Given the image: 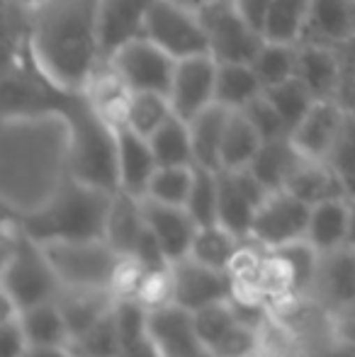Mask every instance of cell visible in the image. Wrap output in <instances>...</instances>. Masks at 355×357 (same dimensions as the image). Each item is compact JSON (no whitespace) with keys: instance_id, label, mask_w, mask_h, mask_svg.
<instances>
[{"instance_id":"6da1fadb","label":"cell","mask_w":355,"mask_h":357,"mask_svg":"<svg viewBox=\"0 0 355 357\" xmlns=\"http://www.w3.org/2000/svg\"><path fill=\"white\" fill-rule=\"evenodd\" d=\"M100 0H42L29 8V49L54 80L88 88L105 66Z\"/></svg>"},{"instance_id":"7a4b0ae2","label":"cell","mask_w":355,"mask_h":357,"mask_svg":"<svg viewBox=\"0 0 355 357\" xmlns=\"http://www.w3.org/2000/svg\"><path fill=\"white\" fill-rule=\"evenodd\" d=\"M114 192L95 188L83 180L68 175L59 190L29 214H8L17 226L39 243H56V241H88L105 238L107 214L112 207Z\"/></svg>"},{"instance_id":"3957f363","label":"cell","mask_w":355,"mask_h":357,"mask_svg":"<svg viewBox=\"0 0 355 357\" xmlns=\"http://www.w3.org/2000/svg\"><path fill=\"white\" fill-rule=\"evenodd\" d=\"M61 282L39 241L27 236L13 216L3 214V260H0V299L3 314L13 316L42 301L59 299Z\"/></svg>"},{"instance_id":"277c9868","label":"cell","mask_w":355,"mask_h":357,"mask_svg":"<svg viewBox=\"0 0 355 357\" xmlns=\"http://www.w3.org/2000/svg\"><path fill=\"white\" fill-rule=\"evenodd\" d=\"M54 273L63 289L71 291H114L127 270L129 258L105 238L56 241L44 243ZM61 289V291H63Z\"/></svg>"},{"instance_id":"5b68a950","label":"cell","mask_w":355,"mask_h":357,"mask_svg":"<svg viewBox=\"0 0 355 357\" xmlns=\"http://www.w3.org/2000/svg\"><path fill=\"white\" fill-rule=\"evenodd\" d=\"M207 34L209 56L219 63H251L263 44V34L234 0H207L197 10Z\"/></svg>"},{"instance_id":"8992f818","label":"cell","mask_w":355,"mask_h":357,"mask_svg":"<svg viewBox=\"0 0 355 357\" xmlns=\"http://www.w3.org/2000/svg\"><path fill=\"white\" fill-rule=\"evenodd\" d=\"M144 37L151 39L166 54H171L176 61L209 54L207 34H204L199 13L195 8L176 3V0H153L146 27H144Z\"/></svg>"},{"instance_id":"52a82bcc","label":"cell","mask_w":355,"mask_h":357,"mask_svg":"<svg viewBox=\"0 0 355 357\" xmlns=\"http://www.w3.org/2000/svg\"><path fill=\"white\" fill-rule=\"evenodd\" d=\"M105 63L129 93L168 95L178 61L161 47H156L151 39L139 37L119 47L112 56L105 59Z\"/></svg>"},{"instance_id":"ba28073f","label":"cell","mask_w":355,"mask_h":357,"mask_svg":"<svg viewBox=\"0 0 355 357\" xmlns=\"http://www.w3.org/2000/svg\"><path fill=\"white\" fill-rule=\"evenodd\" d=\"M309 214H312V204L294 197L287 190H275L263 199V204L253 216L248 241L268 250L299 243L307 238Z\"/></svg>"},{"instance_id":"9c48e42d","label":"cell","mask_w":355,"mask_h":357,"mask_svg":"<svg viewBox=\"0 0 355 357\" xmlns=\"http://www.w3.org/2000/svg\"><path fill=\"white\" fill-rule=\"evenodd\" d=\"M236 296V280L232 270H217L195 258L171 263V301L188 311L232 301Z\"/></svg>"},{"instance_id":"30bf717a","label":"cell","mask_w":355,"mask_h":357,"mask_svg":"<svg viewBox=\"0 0 355 357\" xmlns=\"http://www.w3.org/2000/svg\"><path fill=\"white\" fill-rule=\"evenodd\" d=\"M270 195V190L248 168L219 170V204L217 224L239 236L241 241L251 238L253 216Z\"/></svg>"},{"instance_id":"8fae6325","label":"cell","mask_w":355,"mask_h":357,"mask_svg":"<svg viewBox=\"0 0 355 357\" xmlns=\"http://www.w3.org/2000/svg\"><path fill=\"white\" fill-rule=\"evenodd\" d=\"M214 85H217V61L209 54L180 59L168 88L173 112L185 122L197 117L202 109L214 105Z\"/></svg>"},{"instance_id":"7c38bea8","label":"cell","mask_w":355,"mask_h":357,"mask_svg":"<svg viewBox=\"0 0 355 357\" xmlns=\"http://www.w3.org/2000/svg\"><path fill=\"white\" fill-rule=\"evenodd\" d=\"M146 331L161 357H195L204 350L195 328L192 311L166 301L149 309Z\"/></svg>"},{"instance_id":"4fadbf2b","label":"cell","mask_w":355,"mask_h":357,"mask_svg":"<svg viewBox=\"0 0 355 357\" xmlns=\"http://www.w3.org/2000/svg\"><path fill=\"white\" fill-rule=\"evenodd\" d=\"M309 296L328 314L355 306V250L341 248L319 258L317 278Z\"/></svg>"},{"instance_id":"5bb4252c","label":"cell","mask_w":355,"mask_h":357,"mask_svg":"<svg viewBox=\"0 0 355 357\" xmlns=\"http://www.w3.org/2000/svg\"><path fill=\"white\" fill-rule=\"evenodd\" d=\"M346 112L336 105V100H314L297 127L289 132L294 149L312 160H326L341 134Z\"/></svg>"},{"instance_id":"9a60e30c","label":"cell","mask_w":355,"mask_h":357,"mask_svg":"<svg viewBox=\"0 0 355 357\" xmlns=\"http://www.w3.org/2000/svg\"><path fill=\"white\" fill-rule=\"evenodd\" d=\"M114 137H117V178L119 190L134 197H146L149 183L158 168V160L146 137L134 132L122 122H114Z\"/></svg>"},{"instance_id":"2e32d148","label":"cell","mask_w":355,"mask_h":357,"mask_svg":"<svg viewBox=\"0 0 355 357\" xmlns=\"http://www.w3.org/2000/svg\"><path fill=\"white\" fill-rule=\"evenodd\" d=\"M153 0H100L98 27L103 56H112L119 47L144 37Z\"/></svg>"},{"instance_id":"e0dca14e","label":"cell","mask_w":355,"mask_h":357,"mask_svg":"<svg viewBox=\"0 0 355 357\" xmlns=\"http://www.w3.org/2000/svg\"><path fill=\"white\" fill-rule=\"evenodd\" d=\"M144 219L151 234L158 238L161 248L166 250L168 260L176 263L190 255L192 248L195 234H197L199 224L192 219V214L185 207H173V204H161L153 199H142Z\"/></svg>"},{"instance_id":"ac0fdd59","label":"cell","mask_w":355,"mask_h":357,"mask_svg":"<svg viewBox=\"0 0 355 357\" xmlns=\"http://www.w3.org/2000/svg\"><path fill=\"white\" fill-rule=\"evenodd\" d=\"M355 32V0H309V15L299 44L338 49Z\"/></svg>"},{"instance_id":"d6986e66","label":"cell","mask_w":355,"mask_h":357,"mask_svg":"<svg viewBox=\"0 0 355 357\" xmlns=\"http://www.w3.org/2000/svg\"><path fill=\"white\" fill-rule=\"evenodd\" d=\"M294 78L307 88L314 100H333L343 78L336 52L317 44H299Z\"/></svg>"},{"instance_id":"ffe728a7","label":"cell","mask_w":355,"mask_h":357,"mask_svg":"<svg viewBox=\"0 0 355 357\" xmlns=\"http://www.w3.org/2000/svg\"><path fill=\"white\" fill-rule=\"evenodd\" d=\"M307 241L319 255L346 248L348 241V197H333L312 207Z\"/></svg>"},{"instance_id":"44dd1931","label":"cell","mask_w":355,"mask_h":357,"mask_svg":"<svg viewBox=\"0 0 355 357\" xmlns=\"http://www.w3.org/2000/svg\"><path fill=\"white\" fill-rule=\"evenodd\" d=\"M285 190L292 192L294 197L304 199L307 204H312V207L333 197H346L341 175L336 173V168H333L328 160L304 158L302 163L294 168L292 178L287 180Z\"/></svg>"},{"instance_id":"7402d4cb","label":"cell","mask_w":355,"mask_h":357,"mask_svg":"<svg viewBox=\"0 0 355 357\" xmlns=\"http://www.w3.org/2000/svg\"><path fill=\"white\" fill-rule=\"evenodd\" d=\"M144 229H146V219H144L142 199L117 190L112 197V207H109V214H107L105 241L129 258L134 245H137L139 236L144 234Z\"/></svg>"},{"instance_id":"603a6c76","label":"cell","mask_w":355,"mask_h":357,"mask_svg":"<svg viewBox=\"0 0 355 357\" xmlns=\"http://www.w3.org/2000/svg\"><path fill=\"white\" fill-rule=\"evenodd\" d=\"M302 160H304V155L294 149L292 139L280 137V139L263 142L261 151H258V155L253 158V163L248 165V170L266 185L270 192H275V190H285L287 180L292 178L294 168H297Z\"/></svg>"},{"instance_id":"cb8c5ba5","label":"cell","mask_w":355,"mask_h":357,"mask_svg":"<svg viewBox=\"0 0 355 357\" xmlns=\"http://www.w3.org/2000/svg\"><path fill=\"white\" fill-rule=\"evenodd\" d=\"M263 146V137L241 109H232L227 119L219 153V170H243L253 163Z\"/></svg>"},{"instance_id":"d4e9b609","label":"cell","mask_w":355,"mask_h":357,"mask_svg":"<svg viewBox=\"0 0 355 357\" xmlns=\"http://www.w3.org/2000/svg\"><path fill=\"white\" fill-rule=\"evenodd\" d=\"M20 324L29 345H73V335L59 299L42 301L20 311Z\"/></svg>"},{"instance_id":"484cf974","label":"cell","mask_w":355,"mask_h":357,"mask_svg":"<svg viewBox=\"0 0 355 357\" xmlns=\"http://www.w3.org/2000/svg\"><path fill=\"white\" fill-rule=\"evenodd\" d=\"M229 112L232 109L214 102L188 122L190 134H192L195 165L219 170V153H222V139H224V129H227Z\"/></svg>"},{"instance_id":"4316f807","label":"cell","mask_w":355,"mask_h":357,"mask_svg":"<svg viewBox=\"0 0 355 357\" xmlns=\"http://www.w3.org/2000/svg\"><path fill=\"white\" fill-rule=\"evenodd\" d=\"M263 93L251 63H219L217 61V85H214V102L227 109H243L248 102Z\"/></svg>"},{"instance_id":"83f0119b","label":"cell","mask_w":355,"mask_h":357,"mask_svg":"<svg viewBox=\"0 0 355 357\" xmlns=\"http://www.w3.org/2000/svg\"><path fill=\"white\" fill-rule=\"evenodd\" d=\"M119 296L114 291H71L63 289L59 294V304L68 321L73 340L83 335L93 324H98L105 314L114 309Z\"/></svg>"},{"instance_id":"f1b7e54d","label":"cell","mask_w":355,"mask_h":357,"mask_svg":"<svg viewBox=\"0 0 355 357\" xmlns=\"http://www.w3.org/2000/svg\"><path fill=\"white\" fill-rule=\"evenodd\" d=\"M173 105L163 93H127L114 122H122L139 132L142 137H151L166 119L173 117Z\"/></svg>"},{"instance_id":"f546056e","label":"cell","mask_w":355,"mask_h":357,"mask_svg":"<svg viewBox=\"0 0 355 357\" xmlns=\"http://www.w3.org/2000/svg\"><path fill=\"white\" fill-rule=\"evenodd\" d=\"M309 15V0H270L261 20L263 39L282 44H299Z\"/></svg>"},{"instance_id":"4dcf8cb0","label":"cell","mask_w":355,"mask_h":357,"mask_svg":"<svg viewBox=\"0 0 355 357\" xmlns=\"http://www.w3.org/2000/svg\"><path fill=\"white\" fill-rule=\"evenodd\" d=\"M243 243L246 241L234 236L222 224H207V226H199L197 234H195L190 258H195L197 263L209 265V268L232 270L234 260H236L239 250L243 248Z\"/></svg>"},{"instance_id":"1f68e13d","label":"cell","mask_w":355,"mask_h":357,"mask_svg":"<svg viewBox=\"0 0 355 357\" xmlns=\"http://www.w3.org/2000/svg\"><path fill=\"white\" fill-rule=\"evenodd\" d=\"M158 165H195V149L190 124L173 114L149 137Z\"/></svg>"},{"instance_id":"d6a6232c","label":"cell","mask_w":355,"mask_h":357,"mask_svg":"<svg viewBox=\"0 0 355 357\" xmlns=\"http://www.w3.org/2000/svg\"><path fill=\"white\" fill-rule=\"evenodd\" d=\"M297 47L299 44H282V42L263 39L261 49H258L256 56L251 59V66H253V71H256L258 80H261L263 90L294 78Z\"/></svg>"},{"instance_id":"836d02e7","label":"cell","mask_w":355,"mask_h":357,"mask_svg":"<svg viewBox=\"0 0 355 357\" xmlns=\"http://www.w3.org/2000/svg\"><path fill=\"white\" fill-rule=\"evenodd\" d=\"M195 165H158L146 190V199L185 207L192 188Z\"/></svg>"},{"instance_id":"e575fe53","label":"cell","mask_w":355,"mask_h":357,"mask_svg":"<svg viewBox=\"0 0 355 357\" xmlns=\"http://www.w3.org/2000/svg\"><path fill=\"white\" fill-rule=\"evenodd\" d=\"M192 319H195V328H197L199 340H202V345L209 350H217L219 345L224 343V338L241 324V316H239L234 299L222 301V304L204 306V309L195 311Z\"/></svg>"},{"instance_id":"d590c367","label":"cell","mask_w":355,"mask_h":357,"mask_svg":"<svg viewBox=\"0 0 355 357\" xmlns=\"http://www.w3.org/2000/svg\"><path fill=\"white\" fill-rule=\"evenodd\" d=\"M217 204H219V170L199 168L195 165L192 188L185 202V209L192 214L199 226L217 224Z\"/></svg>"},{"instance_id":"8d00e7d4","label":"cell","mask_w":355,"mask_h":357,"mask_svg":"<svg viewBox=\"0 0 355 357\" xmlns=\"http://www.w3.org/2000/svg\"><path fill=\"white\" fill-rule=\"evenodd\" d=\"M73 350L78 357H119L122 338H119L114 309L105 314L98 324H93L83 335L73 340Z\"/></svg>"},{"instance_id":"74e56055","label":"cell","mask_w":355,"mask_h":357,"mask_svg":"<svg viewBox=\"0 0 355 357\" xmlns=\"http://www.w3.org/2000/svg\"><path fill=\"white\" fill-rule=\"evenodd\" d=\"M263 93H266V98L273 102V107L278 109L282 122L287 124V132H292V129L297 127V122L307 114V109L312 107V102H314V98L307 93V88H304L297 78H289L280 85L266 88Z\"/></svg>"},{"instance_id":"f35d334b","label":"cell","mask_w":355,"mask_h":357,"mask_svg":"<svg viewBox=\"0 0 355 357\" xmlns=\"http://www.w3.org/2000/svg\"><path fill=\"white\" fill-rule=\"evenodd\" d=\"M241 112L251 119V124L258 129V134L263 137V142L280 139V137H289L287 124L282 122V117H280L278 109L273 107V102L266 98V93H261L253 102H248Z\"/></svg>"},{"instance_id":"ab89813d","label":"cell","mask_w":355,"mask_h":357,"mask_svg":"<svg viewBox=\"0 0 355 357\" xmlns=\"http://www.w3.org/2000/svg\"><path fill=\"white\" fill-rule=\"evenodd\" d=\"M29 340L20 324V314L0 316V357H24Z\"/></svg>"},{"instance_id":"60d3db41","label":"cell","mask_w":355,"mask_h":357,"mask_svg":"<svg viewBox=\"0 0 355 357\" xmlns=\"http://www.w3.org/2000/svg\"><path fill=\"white\" fill-rule=\"evenodd\" d=\"M326 160L336 168V173H343V170L355 165V114H346L341 134H338L331 155Z\"/></svg>"},{"instance_id":"b9f144b4","label":"cell","mask_w":355,"mask_h":357,"mask_svg":"<svg viewBox=\"0 0 355 357\" xmlns=\"http://www.w3.org/2000/svg\"><path fill=\"white\" fill-rule=\"evenodd\" d=\"M331 335L355 345V306L331 316Z\"/></svg>"},{"instance_id":"7bdbcfd3","label":"cell","mask_w":355,"mask_h":357,"mask_svg":"<svg viewBox=\"0 0 355 357\" xmlns=\"http://www.w3.org/2000/svg\"><path fill=\"white\" fill-rule=\"evenodd\" d=\"M333 100L346 114H355V75H343Z\"/></svg>"},{"instance_id":"ee69618b","label":"cell","mask_w":355,"mask_h":357,"mask_svg":"<svg viewBox=\"0 0 355 357\" xmlns=\"http://www.w3.org/2000/svg\"><path fill=\"white\" fill-rule=\"evenodd\" d=\"M333 52H336V56H338L343 75H355V32L341 44V47L333 49Z\"/></svg>"},{"instance_id":"f6af8a7d","label":"cell","mask_w":355,"mask_h":357,"mask_svg":"<svg viewBox=\"0 0 355 357\" xmlns=\"http://www.w3.org/2000/svg\"><path fill=\"white\" fill-rule=\"evenodd\" d=\"M24 357H78L73 345H29Z\"/></svg>"},{"instance_id":"bcb514c9","label":"cell","mask_w":355,"mask_h":357,"mask_svg":"<svg viewBox=\"0 0 355 357\" xmlns=\"http://www.w3.org/2000/svg\"><path fill=\"white\" fill-rule=\"evenodd\" d=\"M234 3H236V8L261 29V20H263V15H266L270 0H234Z\"/></svg>"},{"instance_id":"7dc6e473","label":"cell","mask_w":355,"mask_h":357,"mask_svg":"<svg viewBox=\"0 0 355 357\" xmlns=\"http://www.w3.org/2000/svg\"><path fill=\"white\" fill-rule=\"evenodd\" d=\"M119 357H161L156 350V345L151 343V338H144L142 343L137 345H129V348H124Z\"/></svg>"},{"instance_id":"c3c4849f","label":"cell","mask_w":355,"mask_h":357,"mask_svg":"<svg viewBox=\"0 0 355 357\" xmlns=\"http://www.w3.org/2000/svg\"><path fill=\"white\" fill-rule=\"evenodd\" d=\"M341 175V183H343V192H346L348 199H355V165H351L348 170H343Z\"/></svg>"},{"instance_id":"681fc988","label":"cell","mask_w":355,"mask_h":357,"mask_svg":"<svg viewBox=\"0 0 355 357\" xmlns=\"http://www.w3.org/2000/svg\"><path fill=\"white\" fill-rule=\"evenodd\" d=\"M346 248L355 250V199H348V241Z\"/></svg>"},{"instance_id":"f907efd6","label":"cell","mask_w":355,"mask_h":357,"mask_svg":"<svg viewBox=\"0 0 355 357\" xmlns=\"http://www.w3.org/2000/svg\"><path fill=\"white\" fill-rule=\"evenodd\" d=\"M176 3H183V5H188V8H195V10H199L202 8L207 0H176Z\"/></svg>"},{"instance_id":"816d5d0a","label":"cell","mask_w":355,"mask_h":357,"mask_svg":"<svg viewBox=\"0 0 355 357\" xmlns=\"http://www.w3.org/2000/svg\"><path fill=\"white\" fill-rule=\"evenodd\" d=\"M15 3L24 5V8H34V5H39V3H42V0H15Z\"/></svg>"},{"instance_id":"f5cc1de1","label":"cell","mask_w":355,"mask_h":357,"mask_svg":"<svg viewBox=\"0 0 355 357\" xmlns=\"http://www.w3.org/2000/svg\"><path fill=\"white\" fill-rule=\"evenodd\" d=\"M195 357H217V355H214V353H212V350H209V348H204V350H199V353L195 355Z\"/></svg>"}]
</instances>
